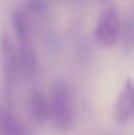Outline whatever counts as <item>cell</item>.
<instances>
[{
	"label": "cell",
	"mask_w": 134,
	"mask_h": 135,
	"mask_svg": "<svg viewBox=\"0 0 134 135\" xmlns=\"http://www.w3.org/2000/svg\"><path fill=\"white\" fill-rule=\"evenodd\" d=\"M121 36V20L116 8H107L99 17L95 37L103 47H113Z\"/></svg>",
	"instance_id": "2"
},
{
	"label": "cell",
	"mask_w": 134,
	"mask_h": 135,
	"mask_svg": "<svg viewBox=\"0 0 134 135\" xmlns=\"http://www.w3.org/2000/svg\"><path fill=\"white\" fill-rule=\"evenodd\" d=\"M29 108H30V113H32L33 118L37 122L42 123L50 118V114H51L50 102L47 101V98L42 93L34 92L32 94L30 101H29Z\"/></svg>",
	"instance_id": "6"
},
{
	"label": "cell",
	"mask_w": 134,
	"mask_h": 135,
	"mask_svg": "<svg viewBox=\"0 0 134 135\" xmlns=\"http://www.w3.org/2000/svg\"><path fill=\"white\" fill-rule=\"evenodd\" d=\"M47 8H49L47 0H29V4H28V9L32 13L38 15V16L46 13Z\"/></svg>",
	"instance_id": "9"
},
{
	"label": "cell",
	"mask_w": 134,
	"mask_h": 135,
	"mask_svg": "<svg viewBox=\"0 0 134 135\" xmlns=\"http://www.w3.org/2000/svg\"><path fill=\"white\" fill-rule=\"evenodd\" d=\"M17 60H19V66H20L21 71L24 72L25 78L32 79V78H34L37 75L38 60H37V55H36L34 47L30 44L29 38L20 41Z\"/></svg>",
	"instance_id": "5"
},
{
	"label": "cell",
	"mask_w": 134,
	"mask_h": 135,
	"mask_svg": "<svg viewBox=\"0 0 134 135\" xmlns=\"http://www.w3.org/2000/svg\"><path fill=\"white\" fill-rule=\"evenodd\" d=\"M0 52H1V70H3V81H4V93L7 100L13 98V92L16 88V79L19 71L17 54L11 44L9 37L3 36L0 41Z\"/></svg>",
	"instance_id": "3"
},
{
	"label": "cell",
	"mask_w": 134,
	"mask_h": 135,
	"mask_svg": "<svg viewBox=\"0 0 134 135\" xmlns=\"http://www.w3.org/2000/svg\"><path fill=\"white\" fill-rule=\"evenodd\" d=\"M0 134L1 135H26L25 127L13 115L9 109L0 110Z\"/></svg>",
	"instance_id": "7"
},
{
	"label": "cell",
	"mask_w": 134,
	"mask_h": 135,
	"mask_svg": "<svg viewBox=\"0 0 134 135\" xmlns=\"http://www.w3.org/2000/svg\"><path fill=\"white\" fill-rule=\"evenodd\" d=\"M134 113V89L130 80H128L121 90L116 105H114V118L120 123H126L133 118Z\"/></svg>",
	"instance_id": "4"
},
{
	"label": "cell",
	"mask_w": 134,
	"mask_h": 135,
	"mask_svg": "<svg viewBox=\"0 0 134 135\" xmlns=\"http://www.w3.org/2000/svg\"><path fill=\"white\" fill-rule=\"evenodd\" d=\"M12 22H13V29L16 32L19 41L29 38V22L24 12L15 11L12 15Z\"/></svg>",
	"instance_id": "8"
},
{
	"label": "cell",
	"mask_w": 134,
	"mask_h": 135,
	"mask_svg": "<svg viewBox=\"0 0 134 135\" xmlns=\"http://www.w3.org/2000/svg\"><path fill=\"white\" fill-rule=\"evenodd\" d=\"M50 110L54 122L61 130H70L74 123V106L71 90L63 81L55 83L53 88V97Z\"/></svg>",
	"instance_id": "1"
}]
</instances>
